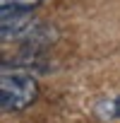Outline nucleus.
I'll return each mask as SVG.
<instances>
[{"label": "nucleus", "instance_id": "2", "mask_svg": "<svg viewBox=\"0 0 120 123\" xmlns=\"http://www.w3.org/2000/svg\"><path fill=\"white\" fill-rule=\"evenodd\" d=\"M29 27H31L29 10H10V7H3V39L22 36Z\"/></svg>", "mask_w": 120, "mask_h": 123}, {"label": "nucleus", "instance_id": "4", "mask_svg": "<svg viewBox=\"0 0 120 123\" xmlns=\"http://www.w3.org/2000/svg\"><path fill=\"white\" fill-rule=\"evenodd\" d=\"M108 109H110V118H113V116L120 118V97L113 99V101H108Z\"/></svg>", "mask_w": 120, "mask_h": 123}, {"label": "nucleus", "instance_id": "3", "mask_svg": "<svg viewBox=\"0 0 120 123\" xmlns=\"http://www.w3.org/2000/svg\"><path fill=\"white\" fill-rule=\"evenodd\" d=\"M3 7H10V10H31L36 5H41L43 0H0Z\"/></svg>", "mask_w": 120, "mask_h": 123}, {"label": "nucleus", "instance_id": "1", "mask_svg": "<svg viewBox=\"0 0 120 123\" xmlns=\"http://www.w3.org/2000/svg\"><path fill=\"white\" fill-rule=\"evenodd\" d=\"M36 97H38V85L29 73L10 70V68L3 70V75H0V106L5 113L24 111Z\"/></svg>", "mask_w": 120, "mask_h": 123}]
</instances>
